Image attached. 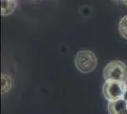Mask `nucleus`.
I'll list each match as a JSON object with an SVG mask.
<instances>
[{"label":"nucleus","instance_id":"nucleus-7","mask_svg":"<svg viewBox=\"0 0 127 114\" xmlns=\"http://www.w3.org/2000/svg\"><path fill=\"white\" fill-rule=\"evenodd\" d=\"M119 32L122 37L127 40V15L122 17L119 22Z\"/></svg>","mask_w":127,"mask_h":114},{"label":"nucleus","instance_id":"nucleus-2","mask_svg":"<svg viewBox=\"0 0 127 114\" xmlns=\"http://www.w3.org/2000/svg\"><path fill=\"white\" fill-rule=\"evenodd\" d=\"M104 80H115L127 84V66L122 61L115 60L108 63L103 69Z\"/></svg>","mask_w":127,"mask_h":114},{"label":"nucleus","instance_id":"nucleus-5","mask_svg":"<svg viewBox=\"0 0 127 114\" xmlns=\"http://www.w3.org/2000/svg\"><path fill=\"white\" fill-rule=\"evenodd\" d=\"M16 6V0H1V14L3 16L11 14L15 10Z\"/></svg>","mask_w":127,"mask_h":114},{"label":"nucleus","instance_id":"nucleus-6","mask_svg":"<svg viewBox=\"0 0 127 114\" xmlns=\"http://www.w3.org/2000/svg\"><path fill=\"white\" fill-rule=\"evenodd\" d=\"M12 87V78L10 75L3 73L1 75V93L5 94Z\"/></svg>","mask_w":127,"mask_h":114},{"label":"nucleus","instance_id":"nucleus-9","mask_svg":"<svg viewBox=\"0 0 127 114\" xmlns=\"http://www.w3.org/2000/svg\"><path fill=\"white\" fill-rule=\"evenodd\" d=\"M123 3H124V4L127 6V0H123Z\"/></svg>","mask_w":127,"mask_h":114},{"label":"nucleus","instance_id":"nucleus-1","mask_svg":"<svg viewBox=\"0 0 127 114\" xmlns=\"http://www.w3.org/2000/svg\"><path fill=\"white\" fill-rule=\"evenodd\" d=\"M97 56L88 49H83L75 55V67L82 73H89L97 67Z\"/></svg>","mask_w":127,"mask_h":114},{"label":"nucleus","instance_id":"nucleus-10","mask_svg":"<svg viewBox=\"0 0 127 114\" xmlns=\"http://www.w3.org/2000/svg\"><path fill=\"white\" fill-rule=\"evenodd\" d=\"M118 1H123V0H118Z\"/></svg>","mask_w":127,"mask_h":114},{"label":"nucleus","instance_id":"nucleus-4","mask_svg":"<svg viewBox=\"0 0 127 114\" xmlns=\"http://www.w3.org/2000/svg\"><path fill=\"white\" fill-rule=\"evenodd\" d=\"M107 110L109 114H127V102L123 99L108 102Z\"/></svg>","mask_w":127,"mask_h":114},{"label":"nucleus","instance_id":"nucleus-8","mask_svg":"<svg viewBox=\"0 0 127 114\" xmlns=\"http://www.w3.org/2000/svg\"><path fill=\"white\" fill-rule=\"evenodd\" d=\"M122 99H123L124 101H126V102H127V84H126V86H125V88H124V92H123Z\"/></svg>","mask_w":127,"mask_h":114},{"label":"nucleus","instance_id":"nucleus-3","mask_svg":"<svg viewBox=\"0 0 127 114\" xmlns=\"http://www.w3.org/2000/svg\"><path fill=\"white\" fill-rule=\"evenodd\" d=\"M126 84L115 80H106L102 86V94L108 102L122 99Z\"/></svg>","mask_w":127,"mask_h":114}]
</instances>
